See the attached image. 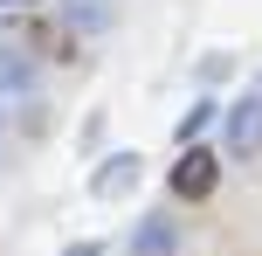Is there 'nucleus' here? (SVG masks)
<instances>
[{"instance_id": "obj_8", "label": "nucleus", "mask_w": 262, "mask_h": 256, "mask_svg": "<svg viewBox=\"0 0 262 256\" xmlns=\"http://www.w3.org/2000/svg\"><path fill=\"white\" fill-rule=\"evenodd\" d=\"M0 7H35V0H0Z\"/></svg>"}, {"instance_id": "obj_5", "label": "nucleus", "mask_w": 262, "mask_h": 256, "mask_svg": "<svg viewBox=\"0 0 262 256\" xmlns=\"http://www.w3.org/2000/svg\"><path fill=\"white\" fill-rule=\"evenodd\" d=\"M0 97H35V55L0 42Z\"/></svg>"}, {"instance_id": "obj_1", "label": "nucleus", "mask_w": 262, "mask_h": 256, "mask_svg": "<svg viewBox=\"0 0 262 256\" xmlns=\"http://www.w3.org/2000/svg\"><path fill=\"white\" fill-rule=\"evenodd\" d=\"M221 160H235V166L262 160V90H242L221 111Z\"/></svg>"}, {"instance_id": "obj_7", "label": "nucleus", "mask_w": 262, "mask_h": 256, "mask_svg": "<svg viewBox=\"0 0 262 256\" xmlns=\"http://www.w3.org/2000/svg\"><path fill=\"white\" fill-rule=\"evenodd\" d=\"M62 256H104V243H69Z\"/></svg>"}, {"instance_id": "obj_4", "label": "nucleus", "mask_w": 262, "mask_h": 256, "mask_svg": "<svg viewBox=\"0 0 262 256\" xmlns=\"http://www.w3.org/2000/svg\"><path fill=\"white\" fill-rule=\"evenodd\" d=\"M138 173H145V160H138V152H111V160H97L90 194H97V201H118V194L138 187Z\"/></svg>"}, {"instance_id": "obj_6", "label": "nucleus", "mask_w": 262, "mask_h": 256, "mask_svg": "<svg viewBox=\"0 0 262 256\" xmlns=\"http://www.w3.org/2000/svg\"><path fill=\"white\" fill-rule=\"evenodd\" d=\"M207 125H221V104H214V97H200V104L180 118V146H193V139L207 132Z\"/></svg>"}, {"instance_id": "obj_3", "label": "nucleus", "mask_w": 262, "mask_h": 256, "mask_svg": "<svg viewBox=\"0 0 262 256\" xmlns=\"http://www.w3.org/2000/svg\"><path fill=\"white\" fill-rule=\"evenodd\" d=\"M131 256H180V222H172V208L138 215V229H131Z\"/></svg>"}, {"instance_id": "obj_2", "label": "nucleus", "mask_w": 262, "mask_h": 256, "mask_svg": "<svg viewBox=\"0 0 262 256\" xmlns=\"http://www.w3.org/2000/svg\"><path fill=\"white\" fill-rule=\"evenodd\" d=\"M221 146H186L180 160H172V201H207L214 180H221Z\"/></svg>"}]
</instances>
